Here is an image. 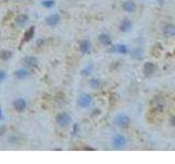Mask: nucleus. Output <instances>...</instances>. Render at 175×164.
<instances>
[{"instance_id": "nucleus-1", "label": "nucleus", "mask_w": 175, "mask_h": 164, "mask_svg": "<svg viewBox=\"0 0 175 164\" xmlns=\"http://www.w3.org/2000/svg\"><path fill=\"white\" fill-rule=\"evenodd\" d=\"M56 123L60 127H64V128L65 127H68L71 124V117H70V115L68 113L61 112V113L57 114V116H56Z\"/></svg>"}, {"instance_id": "nucleus-2", "label": "nucleus", "mask_w": 175, "mask_h": 164, "mask_svg": "<svg viewBox=\"0 0 175 164\" xmlns=\"http://www.w3.org/2000/svg\"><path fill=\"white\" fill-rule=\"evenodd\" d=\"M127 144V139L124 135H121V134H117V135L114 136V138L112 140V146L114 149L121 150L123 148H125V146Z\"/></svg>"}, {"instance_id": "nucleus-3", "label": "nucleus", "mask_w": 175, "mask_h": 164, "mask_svg": "<svg viewBox=\"0 0 175 164\" xmlns=\"http://www.w3.org/2000/svg\"><path fill=\"white\" fill-rule=\"evenodd\" d=\"M92 101H93V99L90 94H88V93H82V94L78 97L77 104H78L81 108H86V107L91 106Z\"/></svg>"}, {"instance_id": "nucleus-4", "label": "nucleus", "mask_w": 175, "mask_h": 164, "mask_svg": "<svg viewBox=\"0 0 175 164\" xmlns=\"http://www.w3.org/2000/svg\"><path fill=\"white\" fill-rule=\"evenodd\" d=\"M130 121H131V119L127 115H117L114 118V123L116 124V126L121 127V128H127L130 125Z\"/></svg>"}, {"instance_id": "nucleus-5", "label": "nucleus", "mask_w": 175, "mask_h": 164, "mask_svg": "<svg viewBox=\"0 0 175 164\" xmlns=\"http://www.w3.org/2000/svg\"><path fill=\"white\" fill-rule=\"evenodd\" d=\"M46 24L49 25V26H55V25H57L60 21V17L58 13H52L49 15L48 17L46 18Z\"/></svg>"}, {"instance_id": "nucleus-6", "label": "nucleus", "mask_w": 175, "mask_h": 164, "mask_svg": "<svg viewBox=\"0 0 175 164\" xmlns=\"http://www.w3.org/2000/svg\"><path fill=\"white\" fill-rule=\"evenodd\" d=\"M13 107L17 112H23L26 108V101L24 99H17V100L13 102Z\"/></svg>"}, {"instance_id": "nucleus-7", "label": "nucleus", "mask_w": 175, "mask_h": 164, "mask_svg": "<svg viewBox=\"0 0 175 164\" xmlns=\"http://www.w3.org/2000/svg\"><path fill=\"white\" fill-rule=\"evenodd\" d=\"M164 101L162 100V99H155L153 102V105H152V110H153L155 113H161V112H163L164 110Z\"/></svg>"}, {"instance_id": "nucleus-8", "label": "nucleus", "mask_w": 175, "mask_h": 164, "mask_svg": "<svg viewBox=\"0 0 175 164\" xmlns=\"http://www.w3.org/2000/svg\"><path fill=\"white\" fill-rule=\"evenodd\" d=\"M79 48H80V52L82 54H89L91 52V42L89 39H83L80 42Z\"/></svg>"}, {"instance_id": "nucleus-9", "label": "nucleus", "mask_w": 175, "mask_h": 164, "mask_svg": "<svg viewBox=\"0 0 175 164\" xmlns=\"http://www.w3.org/2000/svg\"><path fill=\"white\" fill-rule=\"evenodd\" d=\"M23 65L28 68H34L37 66V59L33 56H28L23 58Z\"/></svg>"}, {"instance_id": "nucleus-10", "label": "nucleus", "mask_w": 175, "mask_h": 164, "mask_svg": "<svg viewBox=\"0 0 175 164\" xmlns=\"http://www.w3.org/2000/svg\"><path fill=\"white\" fill-rule=\"evenodd\" d=\"M163 34L166 37H173L175 35V26L173 24H166L163 28Z\"/></svg>"}, {"instance_id": "nucleus-11", "label": "nucleus", "mask_w": 175, "mask_h": 164, "mask_svg": "<svg viewBox=\"0 0 175 164\" xmlns=\"http://www.w3.org/2000/svg\"><path fill=\"white\" fill-rule=\"evenodd\" d=\"M155 71V65L153 62H146L143 66V72L146 75H151Z\"/></svg>"}, {"instance_id": "nucleus-12", "label": "nucleus", "mask_w": 175, "mask_h": 164, "mask_svg": "<svg viewBox=\"0 0 175 164\" xmlns=\"http://www.w3.org/2000/svg\"><path fill=\"white\" fill-rule=\"evenodd\" d=\"M99 41H100L101 44L104 45V46H110V45L112 44L111 36L108 35V34H106V33H102V34H100V36H99Z\"/></svg>"}, {"instance_id": "nucleus-13", "label": "nucleus", "mask_w": 175, "mask_h": 164, "mask_svg": "<svg viewBox=\"0 0 175 164\" xmlns=\"http://www.w3.org/2000/svg\"><path fill=\"white\" fill-rule=\"evenodd\" d=\"M131 26H132L131 21H130L129 19H125V20H123V22L121 23L119 29H121L122 32H129V31L131 30Z\"/></svg>"}, {"instance_id": "nucleus-14", "label": "nucleus", "mask_w": 175, "mask_h": 164, "mask_svg": "<svg viewBox=\"0 0 175 164\" xmlns=\"http://www.w3.org/2000/svg\"><path fill=\"white\" fill-rule=\"evenodd\" d=\"M29 75H30V71L26 68H22V69H19V70L15 71V77L18 79H20V80L28 78Z\"/></svg>"}, {"instance_id": "nucleus-15", "label": "nucleus", "mask_w": 175, "mask_h": 164, "mask_svg": "<svg viewBox=\"0 0 175 164\" xmlns=\"http://www.w3.org/2000/svg\"><path fill=\"white\" fill-rule=\"evenodd\" d=\"M136 4L135 2H132V1H125L124 4H123V9L127 12H135L136 11Z\"/></svg>"}, {"instance_id": "nucleus-16", "label": "nucleus", "mask_w": 175, "mask_h": 164, "mask_svg": "<svg viewBox=\"0 0 175 164\" xmlns=\"http://www.w3.org/2000/svg\"><path fill=\"white\" fill-rule=\"evenodd\" d=\"M29 21V15H19L17 17V24L20 26H24Z\"/></svg>"}, {"instance_id": "nucleus-17", "label": "nucleus", "mask_w": 175, "mask_h": 164, "mask_svg": "<svg viewBox=\"0 0 175 164\" xmlns=\"http://www.w3.org/2000/svg\"><path fill=\"white\" fill-rule=\"evenodd\" d=\"M114 50L119 54H123V55H125V54L128 53V48H127V46L124 45V44H117V45H115Z\"/></svg>"}, {"instance_id": "nucleus-18", "label": "nucleus", "mask_w": 175, "mask_h": 164, "mask_svg": "<svg viewBox=\"0 0 175 164\" xmlns=\"http://www.w3.org/2000/svg\"><path fill=\"white\" fill-rule=\"evenodd\" d=\"M12 57V52L8 49H2L0 50V59H2V60H8V59H10Z\"/></svg>"}, {"instance_id": "nucleus-19", "label": "nucleus", "mask_w": 175, "mask_h": 164, "mask_svg": "<svg viewBox=\"0 0 175 164\" xmlns=\"http://www.w3.org/2000/svg\"><path fill=\"white\" fill-rule=\"evenodd\" d=\"M34 31H35V28H30L26 32H25V34H24V42H28V41H30V39L32 38L33 36H34Z\"/></svg>"}, {"instance_id": "nucleus-20", "label": "nucleus", "mask_w": 175, "mask_h": 164, "mask_svg": "<svg viewBox=\"0 0 175 164\" xmlns=\"http://www.w3.org/2000/svg\"><path fill=\"white\" fill-rule=\"evenodd\" d=\"M90 86H92L93 89H99V88L102 86V82H101V80H99V79H92V80L90 81Z\"/></svg>"}, {"instance_id": "nucleus-21", "label": "nucleus", "mask_w": 175, "mask_h": 164, "mask_svg": "<svg viewBox=\"0 0 175 164\" xmlns=\"http://www.w3.org/2000/svg\"><path fill=\"white\" fill-rule=\"evenodd\" d=\"M131 56L134 58H137V59H138V58H141L142 57V50L140 49L139 47H138V48H135V49H132Z\"/></svg>"}, {"instance_id": "nucleus-22", "label": "nucleus", "mask_w": 175, "mask_h": 164, "mask_svg": "<svg viewBox=\"0 0 175 164\" xmlns=\"http://www.w3.org/2000/svg\"><path fill=\"white\" fill-rule=\"evenodd\" d=\"M92 69H93V65H89V66H86L84 69H82L81 73H82L83 75H89L90 73L92 72Z\"/></svg>"}, {"instance_id": "nucleus-23", "label": "nucleus", "mask_w": 175, "mask_h": 164, "mask_svg": "<svg viewBox=\"0 0 175 164\" xmlns=\"http://www.w3.org/2000/svg\"><path fill=\"white\" fill-rule=\"evenodd\" d=\"M42 4L45 8H52L55 6V1L54 0H44L43 2H42Z\"/></svg>"}, {"instance_id": "nucleus-24", "label": "nucleus", "mask_w": 175, "mask_h": 164, "mask_svg": "<svg viewBox=\"0 0 175 164\" xmlns=\"http://www.w3.org/2000/svg\"><path fill=\"white\" fill-rule=\"evenodd\" d=\"M6 77H7V75H6V72H4V70H0V82L4 81V79H6Z\"/></svg>"}, {"instance_id": "nucleus-25", "label": "nucleus", "mask_w": 175, "mask_h": 164, "mask_svg": "<svg viewBox=\"0 0 175 164\" xmlns=\"http://www.w3.org/2000/svg\"><path fill=\"white\" fill-rule=\"evenodd\" d=\"M1 116H2V111H1V108H0V118H1Z\"/></svg>"}]
</instances>
